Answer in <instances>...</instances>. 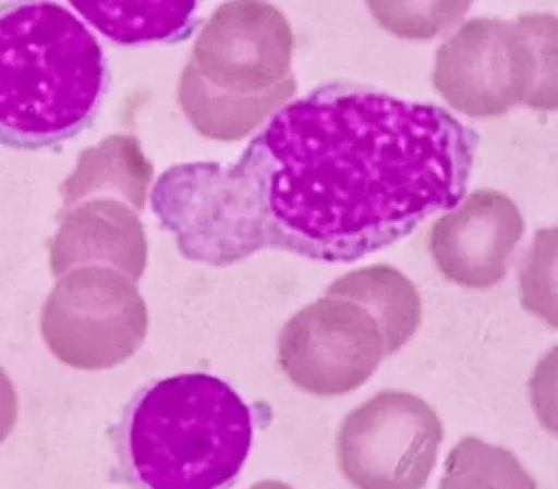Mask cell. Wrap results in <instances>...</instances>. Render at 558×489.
I'll list each match as a JSON object with an SVG mask.
<instances>
[{
  "instance_id": "4fadbf2b",
  "label": "cell",
  "mask_w": 558,
  "mask_h": 489,
  "mask_svg": "<svg viewBox=\"0 0 558 489\" xmlns=\"http://www.w3.org/2000/svg\"><path fill=\"white\" fill-rule=\"evenodd\" d=\"M553 231V230H551ZM539 231L536 235L535 246L525 262L520 278V290L523 306L534 315L544 318L556 327L555 288L550 286V273H555L556 267V231Z\"/></svg>"
},
{
  "instance_id": "8992f818",
  "label": "cell",
  "mask_w": 558,
  "mask_h": 489,
  "mask_svg": "<svg viewBox=\"0 0 558 489\" xmlns=\"http://www.w3.org/2000/svg\"><path fill=\"white\" fill-rule=\"evenodd\" d=\"M442 439V424L424 400L387 390L342 419L337 461L343 476L359 488H422L435 467Z\"/></svg>"
},
{
  "instance_id": "ba28073f",
  "label": "cell",
  "mask_w": 558,
  "mask_h": 489,
  "mask_svg": "<svg viewBox=\"0 0 558 489\" xmlns=\"http://www.w3.org/2000/svg\"><path fill=\"white\" fill-rule=\"evenodd\" d=\"M523 232L522 215L508 196L480 190L433 224L429 252L447 280L487 290L505 278L508 258Z\"/></svg>"
},
{
  "instance_id": "7a4b0ae2",
  "label": "cell",
  "mask_w": 558,
  "mask_h": 489,
  "mask_svg": "<svg viewBox=\"0 0 558 489\" xmlns=\"http://www.w3.org/2000/svg\"><path fill=\"white\" fill-rule=\"evenodd\" d=\"M107 84L98 39L65 7H0L1 144L38 149L75 136L95 118Z\"/></svg>"
},
{
  "instance_id": "5b68a950",
  "label": "cell",
  "mask_w": 558,
  "mask_h": 489,
  "mask_svg": "<svg viewBox=\"0 0 558 489\" xmlns=\"http://www.w3.org/2000/svg\"><path fill=\"white\" fill-rule=\"evenodd\" d=\"M41 307L40 330L50 353L77 369H104L136 349L145 325L135 289L100 265L74 267L58 278Z\"/></svg>"
},
{
  "instance_id": "52a82bcc",
  "label": "cell",
  "mask_w": 558,
  "mask_h": 489,
  "mask_svg": "<svg viewBox=\"0 0 558 489\" xmlns=\"http://www.w3.org/2000/svg\"><path fill=\"white\" fill-rule=\"evenodd\" d=\"M279 352L290 381L320 396L360 388L392 354L376 316L359 299L331 288L291 319Z\"/></svg>"
},
{
  "instance_id": "7c38bea8",
  "label": "cell",
  "mask_w": 558,
  "mask_h": 489,
  "mask_svg": "<svg viewBox=\"0 0 558 489\" xmlns=\"http://www.w3.org/2000/svg\"><path fill=\"white\" fill-rule=\"evenodd\" d=\"M376 20L391 33L405 38L434 37L462 16L470 2H367Z\"/></svg>"
},
{
  "instance_id": "30bf717a",
  "label": "cell",
  "mask_w": 558,
  "mask_h": 489,
  "mask_svg": "<svg viewBox=\"0 0 558 489\" xmlns=\"http://www.w3.org/2000/svg\"><path fill=\"white\" fill-rule=\"evenodd\" d=\"M362 302L383 326L392 353L416 332L422 305L414 284L389 265H373L353 270L331 285Z\"/></svg>"
},
{
  "instance_id": "277c9868",
  "label": "cell",
  "mask_w": 558,
  "mask_h": 489,
  "mask_svg": "<svg viewBox=\"0 0 558 489\" xmlns=\"http://www.w3.org/2000/svg\"><path fill=\"white\" fill-rule=\"evenodd\" d=\"M557 35V19L547 13L475 17L438 48L434 86L474 118L498 117L518 103L556 110Z\"/></svg>"
},
{
  "instance_id": "3957f363",
  "label": "cell",
  "mask_w": 558,
  "mask_h": 489,
  "mask_svg": "<svg viewBox=\"0 0 558 489\" xmlns=\"http://www.w3.org/2000/svg\"><path fill=\"white\" fill-rule=\"evenodd\" d=\"M248 406L222 379L180 374L147 387L133 403L125 448L148 488L209 489L230 482L252 444Z\"/></svg>"
},
{
  "instance_id": "6da1fadb",
  "label": "cell",
  "mask_w": 558,
  "mask_h": 489,
  "mask_svg": "<svg viewBox=\"0 0 558 489\" xmlns=\"http://www.w3.org/2000/svg\"><path fill=\"white\" fill-rule=\"evenodd\" d=\"M477 143L438 106L326 84L277 110L235 162L209 163L207 211L244 258L350 262L454 208Z\"/></svg>"
},
{
  "instance_id": "5bb4252c",
  "label": "cell",
  "mask_w": 558,
  "mask_h": 489,
  "mask_svg": "<svg viewBox=\"0 0 558 489\" xmlns=\"http://www.w3.org/2000/svg\"><path fill=\"white\" fill-rule=\"evenodd\" d=\"M17 418V398L14 386L0 366V443L12 431Z\"/></svg>"
},
{
  "instance_id": "8fae6325",
  "label": "cell",
  "mask_w": 558,
  "mask_h": 489,
  "mask_svg": "<svg viewBox=\"0 0 558 489\" xmlns=\"http://www.w3.org/2000/svg\"><path fill=\"white\" fill-rule=\"evenodd\" d=\"M440 487L535 488L536 484L510 451L469 436L450 451Z\"/></svg>"
},
{
  "instance_id": "9c48e42d",
  "label": "cell",
  "mask_w": 558,
  "mask_h": 489,
  "mask_svg": "<svg viewBox=\"0 0 558 489\" xmlns=\"http://www.w3.org/2000/svg\"><path fill=\"white\" fill-rule=\"evenodd\" d=\"M96 29L119 45L181 42L201 23L195 1L72 2Z\"/></svg>"
}]
</instances>
